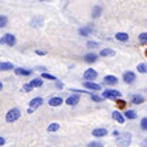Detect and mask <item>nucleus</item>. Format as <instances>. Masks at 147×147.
I'll list each match as a JSON object with an SVG mask.
<instances>
[{
    "label": "nucleus",
    "mask_w": 147,
    "mask_h": 147,
    "mask_svg": "<svg viewBox=\"0 0 147 147\" xmlns=\"http://www.w3.org/2000/svg\"><path fill=\"white\" fill-rule=\"evenodd\" d=\"M115 37H116L117 41H122V42H126V41L129 40V36L126 34V33H117Z\"/></svg>",
    "instance_id": "6ab92c4d"
},
{
    "label": "nucleus",
    "mask_w": 147,
    "mask_h": 147,
    "mask_svg": "<svg viewBox=\"0 0 147 147\" xmlns=\"http://www.w3.org/2000/svg\"><path fill=\"white\" fill-rule=\"evenodd\" d=\"M139 42H140L142 45H146L147 44V33H142V34H139Z\"/></svg>",
    "instance_id": "b1692460"
},
{
    "label": "nucleus",
    "mask_w": 147,
    "mask_h": 147,
    "mask_svg": "<svg viewBox=\"0 0 147 147\" xmlns=\"http://www.w3.org/2000/svg\"><path fill=\"white\" fill-rule=\"evenodd\" d=\"M123 116H125L126 119H130V120H131V119H136V117H137V113H136L134 110H126Z\"/></svg>",
    "instance_id": "aec40b11"
},
{
    "label": "nucleus",
    "mask_w": 147,
    "mask_h": 147,
    "mask_svg": "<svg viewBox=\"0 0 147 147\" xmlns=\"http://www.w3.org/2000/svg\"><path fill=\"white\" fill-rule=\"evenodd\" d=\"M103 82H105L106 85H116V84H117V78H116L115 75H108V76H105Z\"/></svg>",
    "instance_id": "9d476101"
},
{
    "label": "nucleus",
    "mask_w": 147,
    "mask_h": 147,
    "mask_svg": "<svg viewBox=\"0 0 147 147\" xmlns=\"http://www.w3.org/2000/svg\"><path fill=\"white\" fill-rule=\"evenodd\" d=\"M91 99L93 100V102H102V96H98V95H95V93H92L91 95Z\"/></svg>",
    "instance_id": "c85d7f7f"
},
{
    "label": "nucleus",
    "mask_w": 147,
    "mask_h": 147,
    "mask_svg": "<svg viewBox=\"0 0 147 147\" xmlns=\"http://www.w3.org/2000/svg\"><path fill=\"white\" fill-rule=\"evenodd\" d=\"M20 116H21L20 109L13 108V109H10L7 113H6V122H7V123H13V122H16V120H17Z\"/></svg>",
    "instance_id": "f03ea898"
},
{
    "label": "nucleus",
    "mask_w": 147,
    "mask_h": 147,
    "mask_svg": "<svg viewBox=\"0 0 147 147\" xmlns=\"http://www.w3.org/2000/svg\"><path fill=\"white\" fill-rule=\"evenodd\" d=\"M84 86L86 89H91V91H100V85H98L95 82H91V81H85L84 82Z\"/></svg>",
    "instance_id": "0eeeda50"
},
{
    "label": "nucleus",
    "mask_w": 147,
    "mask_h": 147,
    "mask_svg": "<svg viewBox=\"0 0 147 147\" xmlns=\"http://www.w3.org/2000/svg\"><path fill=\"white\" fill-rule=\"evenodd\" d=\"M112 117H113L117 123H125V119H126V117H125V116L119 112V110H115V112L112 113Z\"/></svg>",
    "instance_id": "1a4fd4ad"
},
{
    "label": "nucleus",
    "mask_w": 147,
    "mask_h": 147,
    "mask_svg": "<svg viewBox=\"0 0 147 147\" xmlns=\"http://www.w3.org/2000/svg\"><path fill=\"white\" fill-rule=\"evenodd\" d=\"M144 102V96L143 95H133L131 96V103H134V105H140V103H143Z\"/></svg>",
    "instance_id": "ddd939ff"
},
{
    "label": "nucleus",
    "mask_w": 147,
    "mask_h": 147,
    "mask_svg": "<svg viewBox=\"0 0 147 147\" xmlns=\"http://www.w3.org/2000/svg\"><path fill=\"white\" fill-rule=\"evenodd\" d=\"M142 147H147V139H144V140L142 142Z\"/></svg>",
    "instance_id": "f704fd0d"
},
{
    "label": "nucleus",
    "mask_w": 147,
    "mask_h": 147,
    "mask_svg": "<svg viewBox=\"0 0 147 147\" xmlns=\"http://www.w3.org/2000/svg\"><path fill=\"white\" fill-rule=\"evenodd\" d=\"M41 78H44V79H50V81H57V78H55L54 75H50V74H47V72H42Z\"/></svg>",
    "instance_id": "a878e982"
},
{
    "label": "nucleus",
    "mask_w": 147,
    "mask_h": 147,
    "mask_svg": "<svg viewBox=\"0 0 147 147\" xmlns=\"http://www.w3.org/2000/svg\"><path fill=\"white\" fill-rule=\"evenodd\" d=\"M59 129V125L58 123H51L50 126H48V131H57Z\"/></svg>",
    "instance_id": "bb28decb"
},
{
    "label": "nucleus",
    "mask_w": 147,
    "mask_h": 147,
    "mask_svg": "<svg viewBox=\"0 0 147 147\" xmlns=\"http://www.w3.org/2000/svg\"><path fill=\"white\" fill-rule=\"evenodd\" d=\"M134 79H136L134 72H131V71H126V72H123V81H125L126 84H133V82H134Z\"/></svg>",
    "instance_id": "39448f33"
},
{
    "label": "nucleus",
    "mask_w": 147,
    "mask_h": 147,
    "mask_svg": "<svg viewBox=\"0 0 147 147\" xmlns=\"http://www.w3.org/2000/svg\"><path fill=\"white\" fill-rule=\"evenodd\" d=\"M98 45H99V44H98L96 41H88V42H86V47H88V48H96Z\"/></svg>",
    "instance_id": "7c9ffc66"
},
{
    "label": "nucleus",
    "mask_w": 147,
    "mask_h": 147,
    "mask_svg": "<svg viewBox=\"0 0 147 147\" xmlns=\"http://www.w3.org/2000/svg\"><path fill=\"white\" fill-rule=\"evenodd\" d=\"M106 134H108V130L105 127H98L92 131V136H95V137H103Z\"/></svg>",
    "instance_id": "6e6552de"
},
{
    "label": "nucleus",
    "mask_w": 147,
    "mask_h": 147,
    "mask_svg": "<svg viewBox=\"0 0 147 147\" xmlns=\"http://www.w3.org/2000/svg\"><path fill=\"white\" fill-rule=\"evenodd\" d=\"M137 71L140 74H147V65L146 64H139L137 65Z\"/></svg>",
    "instance_id": "393cba45"
},
{
    "label": "nucleus",
    "mask_w": 147,
    "mask_h": 147,
    "mask_svg": "<svg viewBox=\"0 0 147 147\" xmlns=\"http://www.w3.org/2000/svg\"><path fill=\"white\" fill-rule=\"evenodd\" d=\"M140 127H142V130H147V117H143V119H142Z\"/></svg>",
    "instance_id": "cd10ccee"
},
{
    "label": "nucleus",
    "mask_w": 147,
    "mask_h": 147,
    "mask_svg": "<svg viewBox=\"0 0 147 147\" xmlns=\"http://www.w3.org/2000/svg\"><path fill=\"white\" fill-rule=\"evenodd\" d=\"M14 65L11 62H0V69L1 71H9V69H13Z\"/></svg>",
    "instance_id": "dca6fc26"
},
{
    "label": "nucleus",
    "mask_w": 147,
    "mask_h": 147,
    "mask_svg": "<svg viewBox=\"0 0 147 147\" xmlns=\"http://www.w3.org/2000/svg\"><path fill=\"white\" fill-rule=\"evenodd\" d=\"M131 143V134L130 133H122L117 139H116V144L119 147H129Z\"/></svg>",
    "instance_id": "f257e3e1"
},
{
    "label": "nucleus",
    "mask_w": 147,
    "mask_h": 147,
    "mask_svg": "<svg viewBox=\"0 0 147 147\" xmlns=\"http://www.w3.org/2000/svg\"><path fill=\"white\" fill-rule=\"evenodd\" d=\"M98 59V57H96V54H93V53H89V54L85 55V61L88 62V64H92V62H95Z\"/></svg>",
    "instance_id": "f3484780"
},
{
    "label": "nucleus",
    "mask_w": 147,
    "mask_h": 147,
    "mask_svg": "<svg viewBox=\"0 0 147 147\" xmlns=\"http://www.w3.org/2000/svg\"><path fill=\"white\" fill-rule=\"evenodd\" d=\"M102 98H105V99H119L120 92L115 91V89H106V91L102 92Z\"/></svg>",
    "instance_id": "7ed1b4c3"
},
{
    "label": "nucleus",
    "mask_w": 147,
    "mask_h": 147,
    "mask_svg": "<svg viewBox=\"0 0 147 147\" xmlns=\"http://www.w3.org/2000/svg\"><path fill=\"white\" fill-rule=\"evenodd\" d=\"M42 98H34V99H31V102H30V108H33V109H37L38 106H41L42 105Z\"/></svg>",
    "instance_id": "f8f14e48"
},
{
    "label": "nucleus",
    "mask_w": 147,
    "mask_h": 147,
    "mask_svg": "<svg viewBox=\"0 0 147 147\" xmlns=\"http://www.w3.org/2000/svg\"><path fill=\"white\" fill-rule=\"evenodd\" d=\"M23 89H24L26 92H30L31 89H33V88H31V85L28 84V85H23Z\"/></svg>",
    "instance_id": "473e14b6"
},
{
    "label": "nucleus",
    "mask_w": 147,
    "mask_h": 147,
    "mask_svg": "<svg viewBox=\"0 0 147 147\" xmlns=\"http://www.w3.org/2000/svg\"><path fill=\"white\" fill-rule=\"evenodd\" d=\"M0 44H7V45H14L16 44V37L13 34H4L0 38Z\"/></svg>",
    "instance_id": "20e7f679"
},
{
    "label": "nucleus",
    "mask_w": 147,
    "mask_h": 147,
    "mask_svg": "<svg viewBox=\"0 0 147 147\" xmlns=\"http://www.w3.org/2000/svg\"><path fill=\"white\" fill-rule=\"evenodd\" d=\"M100 13H102V7H100V6H95V7H93V11H92V17L93 18L99 17Z\"/></svg>",
    "instance_id": "412c9836"
},
{
    "label": "nucleus",
    "mask_w": 147,
    "mask_h": 147,
    "mask_svg": "<svg viewBox=\"0 0 147 147\" xmlns=\"http://www.w3.org/2000/svg\"><path fill=\"white\" fill-rule=\"evenodd\" d=\"M30 85H31V88H40V86L42 85V79H41V78H34V79L30 82Z\"/></svg>",
    "instance_id": "a211bd4d"
},
{
    "label": "nucleus",
    "mask_w": 147,
    "mask_h": 147,
    "mask_svg": "<svg viewBox=\"0 0 147 147\" xmlns=\"http://www.w3.org/2000/svg\"><path fill=\"white\" fill-rule=\"evenodd\" d=\"M78 102H79V96H78V95H72V96H68V98H67V100H65V103H67V105H71V106L76 105Z\"/></svg>",
    "instance_id": "9b49d317"
},
{
    "label": "nucleus",
    "mask_w": 147,
    "mask_h": 147,
    "mask_svg": "<svg viewBox=\"0 0 147 147\" xmlns=\"http://www.w3.org/2000/svg\"><path fill=\"white\" fill-rule=\"evenodd\" d=\"M88 147H103V144L99 143V142H91V143L88 144Z\"/></svg>",
    "instance_id": "2f4dec72"
},
{
    "label": "nucleus",
    "mask_w": 147,
    "mask_h": 147,
    "mask_svg": "<svg viewBox=\"0 0 147 147\" xmlns=\"http://www.w3.org/2000/svg\"><path fill=\"white\" fill-rule=\"evenodd\" d=\"M92 30H93V28H92L91 26H88V27H85V28H81V30H79V34H81V36H89L92 33Z\"/></svg>",
    "instance_id": "4be33fe9"
},
{
    "label": "nucleus",
    "mask_w": 147,
    "mask_h": 147,
    "mask_svg": "<svg viewBox=\"0 0 147 147\" xmlns=\"http://www.w3.org/2000/svg\"><path fill=\"white\" fill-rule=\"evenodd\" d=\"M57 88H58V89H62V84H61L59 81H57Z\"/></svg>",
    "instance_id": "72a5a7b5"
},
{
    "label": "nucleus",
    "mask_w": 147,
    "mask_h": 147,
    "mask_svg": "<svg viewBox=\"0 0 147 147\" xmlns=\"http://www.w3.org/2000/svg\"><path fill=\"white\" fill-rule=\"evenodd\" d=\"M4 143H6V140H4V139H3V137H1V139H0V144H1V146H3V144H4Z\"/></svg>",
    "instance_id": "c9c22d12"
},
{
    "label": "nucleus",
    "mask_w": 147,
    "mask_h": 147,
    "mask_svg": "<svg viewBox=\"0 0 147 147\" xmlns=\"http://www.w3.org/2000/svg\"><path fill=\"white\" fill-rule=\"evenodd\" d=\"M14 72L17 74V75L28 76V75H31V74H33V71H31V69H24V68H16V69H14Z\"/></svg>",
    "instance_id": "2eb2a0df"
},
{
    "label": "nucleus",
    "mask_w": 147,
    "mask_h": 147,
    "mask_svg": "<svg viewBox=\"0 0 147 147\" xmlns=\"http://www.w3.org/2000/svg\"><path fill=\"white\" fill-rule=\"evenodd\" d=\"M113 50H110V48H103V50H100V57H109V55H113Z\"/></svg>",
    "instance_id": "5701e85b"
},
{
    "label": "nucleus",
    "mask_w": 147,
    "mask_h": 147,
    "mask_svg": "<svg viewBox=\"0 0 147 147\" xmlns=\"http://www.w3.org/2000/svg\"><path fill=\"white\" fill-rule=\"evenodd\" d=\"M6 24H7V17L1 14V16H0V27H4Z\"/></svg>",
    "instance_id": "c756f323"
},
{
    "label": "nucleus",
    "mask_w": 147,
    "mask_h": 147,
    "mask_svg": "<svg viewBox=\"0 0 147 147\" xmlns=\"http://www.w3.org/2000/svg\"><path fill=\"white\" fill-rule=\"evenodd\" d=\"M62 103V99L59 98V96H54V98H51L50 100H48V105L50 106H59Z\"/></svg>",
    "instance_id": "4468645a"
},
{
    "label": "nucleus",
    "mask_w": 147,
    "mask_h": 147,
    "mask_svg": "<svg viewBox=\"0 0 147 147\" xmlns=\"http://www.w3.org/2000/svg\"><path fill=\"white\" fill-rule=\"evenodd\" d=\"M96 76H98V72H96L95 69H92V68L86 69V71L84 72V78H85V79H91V82H92V79H96Z\"/></svg>",
    "instance_id": "423d86ee"
}]
</instances>
